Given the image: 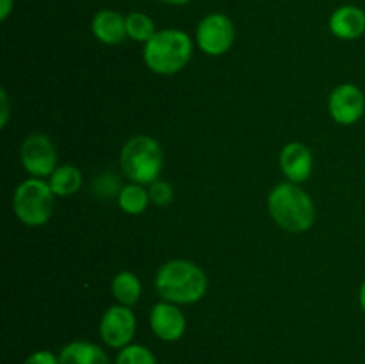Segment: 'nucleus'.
Instances as JSON below:
<instances>
[{
    "instance_id": "obj_21",
    "label": "nucleus",
    "mask_w": 365,
    "mask_h": 364,
    "mask_svg": "<svg viewBox=\"0 0 365 364\" xmlns=\"http://www.w3.org/2000/svg\"><path fill=\"white\" fill-rule=\"evenodd\" d=\"M21 364H59V355L50 350H36L31 355L25 357Z\"/></svg>"
},
{
    "instance_id": "obj_20",
    "label": "nucleus",
    "mask_w": 365,
    "mask_h": 364,
    "mask_svg": "<svg viewBox=\"0 0 365 364\" xmlns=\"http://www.w3.org/2000/svg\"><path fill=\"white\" fill-rule=\"evenodd\" d=\"M148 193L152 203L159 207H164L173 202V188L166 181H160V178H157L155 182L148 186Z\"/></svg>"
},
{
    "instance_id": "obj_14",
    "label": "nucleus",
    "mask_w": 365,
    "mask_h": 364,
    "mask_svg": "<svg viewBox=\"0 0 365 364\" xmlns=\"http://www.w3.org/2000/svg\"><path fill=\"white\" fill-rule=\"evenodd\" d=\"M59 364H110V360L100 345L77 339L61 348Z\"/></svg>"
},
{
    "instance_id": "obj_4",
    "label": "nucleus",
    "mask_w": 365,
    "mask_h": 364,
    "mask_svg": "<svg viewBox=\"0 0 365 364\" xmlns=\"http://www.w3.org/2000/svg\"><path fill=\"white\" fill-rule=\"evenodd\" d=\"M120 166L130 182L150 186L159 178L164 166L163 146L148 134L132 136L120 152Z\"/></svg>"
},
{
    "instance_id": "obj_11",
    "label": "nucleus",
    "mask_w": 365,
    "mask_h": 364,
    "mask_svg": "<svg viewBox=\"0 0 365 364\" xmlns=\"http://www.w3.org/2000/svg\"><path fill=\"white\" fill-rule=\"evenodd\" d=\"M278 164L289 182L302 184L309 181L314 170V156L307 145L299 141H291L280 150Z\"/></svg>"
},
{
    "instance_id": "obj_18",
    "label": "nucleus",
    "mask_w": 365,
    "mask_h": 364,
    "mask_svg": "<svg viewBox=\"0 0 365 364\" xmlns=\"http://www.w3.org/2000/svg\"><path fill=\"white\" fill-rule=\"evenodd\" d=\"M157 27L152 16L141 11H132L127 14V36L135 43H148L155 36Z\"/></svg>"
},
{
    "instance_id": "obj_3",
    "label": "nucleus",
    "mask_w": 365,
    "mask_h": 364,
    "mask_svg": "<svg viewBox=\"0 0 365 364\" xmlns=\"http://www.w3.org/2000/svg\"><path fill=\"white\" fill-rule=\"evenodd\" d=\"M195 45L187 32L180 29H160L143 45V59L150 71L163 77L177 75L191 61Z\"/></svg>"
},
{
    "instance_id": "obj_6",
    "label": "nucleus",
    "mask_w": 365,
    "mask_h": 364,
    "mask_svg": "<svg viewBox=\"0 0 365 364\" xmlns=\"http://www.w3.org/2000/svg\"><path fill=\"white\" fill-rule=\"evenodd\" d=\"M235 41L234 21L223 13H210L196 27V45L205 56L220 57L232 49Z\"/></svg>"
},
{
    "instance_id": "obj_15",
    "label": "nucleus",
    "mask_w": 365,
    "mask_h": 364,
    "mask_svg": "<svg viewBox=\"0 0 365 364\" xmlns=\"http://www.w3.org/2000/svg\"><path fill=\"white\" fill-rule=\"evenodd\" d=\"M110 293H113L114 300L121 305H135L143 295L141 278L132 271H120L110 280Z\"/></svg>"
},
{
    "instance_id": "obj_7",
    "label": "nucleus",
    "mask_w": 365,
    "mask_h": 364,
    "mask_svg": "<svg viewBox=\"0 0 365 364\" xmlns=\"http://www.w3.org/2000/svg\"><path fill=\"white\" fill-rule=\"evenodd\" d=\"M20 161L31 177L46 178L59 166V156L52 139L41 132L29 134L20 146Z\"/></svg>"
},
{
    "instance_id": "obj_23",
    "label": "nucleus",
    "mask_w": 365,
    "mask_h": 364,
    "mask_svg": "<svg viewBox=\"0 0 365 364\" xmlns=\"http://www.w3.org/2000/svg\"><path fill=\"white\" fill-rule=\"evenodd\" d=\"M14 9V0H0V20L6 21Z\"/></svg>"
},
{
    "instance_id": "obj_8",
    "label": "nucleus",
    "mask_w": 365,
    "mask_h": 364,
    "mask_svg": "<svg viewBox=\"0 0 365 364\" xmlns=\"http://www.w3.org/2000/svg\"><path fill=\"white\" fill-rule=\"evenodd\" d=\"M138 328V318L128 305L114 303L103 310L100 318V339L113 350H121L132 343Z\"/></svg>"
},
{
    "instance_id": "obj_1",
    "label": "nucleus",
    "mask_w": 365,
    "mask_h": 364,
    "mask_svg": "<svg viewBox=\"0 0 365 364\" xmlns=\"http://www.w3.org/2000/svg\"><path fill=\"white\" fill-rule=\"evenodd\" d=\"M155 291L164 302L192 305L205 296L209 278L203 268L187 259H171L155 273Z\"/></svg>"
},
{
    "instance_id": "obj_10",
    "label": "nucleus",
    "mask_w": 365,
    "mask_h": 364,
    "mask_svg": "<svg viewBox=\"0 0 365 364\" xmlns=\"http://www.w3.org/2000/svg\"><path fill=\"white\" fill-rule=\"evenodd\" d=\"M148 321L153 335L164 343H177L187 328V320H185V314L180 305L164 302V300L152 307Z\"/></svg>"
},
{
    "instance_id": "obj_9",
    "label": "nucleus",
    "mask_w": 365,
    "mask_h": 364,
    "mask_svg": "<svg viewBox=\"0 0 365 364\" xmlns=\"http://www.w3.org/2000/svg\"><path fill=\"white\" fill-rule=\"evenodd\" d=\"M328 113L339 125H355L365 113V93L356 84L342 82L328 96Z\"/></svg>"
},
{
    "instance_id": "obj_2",
    "label": "nucleus",
    "mask_w": 365,
    "mask_h": 364,
    "mask_svg": "<svg viewBox=\"0 0 365 364\" xmlns=\"http://www.w3.org/2000/svg\"><path fill=\"white\" fill-rule=\"evenodd\" d=\"M267 211L274 223L292 234L312 228L316 221V206L305 189L294 182H280L267 195Z\"/></svg>"
},
{
    "instance_id": "obj_19",
    "label": "nucleus",
    "mask_w": 365,
    "mask_h": 364,
    "mask_svg": "<svg viewBox=\"0 0 365 364\" xmlns=\"http://www.w3.org/2000/svg\"><path fill=\"white\" fill-rule=\"evenodd\" d=\"M114 364H157V359L150 348L138 343H130L125 348L118 350Z\"/></svg>"
},
{
    "instance_id": "obj_12",
    "label": "nucleus",
    "mask_w": 365,
    "mask_h": 364,
    "mask_svg": "<svg viewBox=\"0 0 365 364\" xmlns=\"http://www.w3.org/2000/svg\"><path fill=\"white\" fill-rule=\"evenodd\" d=\"M328 27L335 38L342 41L359 39L365 32V11L359 6H341L331 13Z\"/></svg>"
},
{
    "instance_id": "obj_17",
    "label": "nucleus",
    "mask_w": 365,
    "mask_h": 364,
    "mask_svg": "<svg viewBox=\"0 0 365 364\" xmlns=\"http://www.w3.org/2000/svg\"><path fill=\"white\" fill-rule=\"evenodd\" d=\"M148 188L138 182H128L118 193V206L128 216H138L143 214L150 206Z\"/></svg>"
},
{
    "instance_id": "obj_16",
    "label": "nucleus",
    "mask_w": 365,
    "mask_h": 364,
    "mask_svg": "<svg viewBox=\"0 0 365 364\" xmlns=\"http://www.w3.org/2000/svg\"><path fill=\"white\" fill-rule=\"evenodd\" d=\"M48 184L56 196H71L84 184L82 171L73 164H59L48 177Z\"/></svg>"
},
{
    "instance_id": "obj_13",
    "label": "nucleus",
    "mask_w": 365,
    "mask_h": 364,
    "mask_svg": "<svg viewBox=\"0 0 365 364\" xmlns=\"http://www.w3.org/2000/svg\"><path fill=\"white\" fill-rule=\"evenodd\" d=\"M91 32L103 45H120L127 36V16L114 9H100L91 20Z\"/></svg>"
},
{
    "instance_id": "obj_25",
    "label": "nucleus",
    "mask_w": 365,
    "mask_h": 364,
    "mask_svg": "<svg viewBox=\"0 0 365 364\" xmlns=\"http://www.w3.org/2000/svg\"><path fill=\"white\" fill-rule=\"evenodd\" d=\"M160 2L168 4V6H185L189 0H160Z\"/></svg>"
},
{
    "instance_id": "obj_5",
    "label": "nucleus",
    "mask_w": 365,
    "mask_h": 364,
    "mask_svg": "<svg viewBox=\"0 0 365 364\" xmlns=\"http://www.w3.org/2000/svg\"><path fill=\"white\" fill-rule=\"evenodd\" d=\"M56 209V193L45 178H25L13 195L14 216L27 227H43L48 223Z\"/></svg>"
},
{
    "instance_id": "obj_24",
    "label": "nucleus",
    "mask_w": 365,
    "mask_h": 364,
    "mask_svg": "<svg viewBox=\"0 0 365 364\" xmlns=\"http://www.w3.org/2000/svg\"><path fill=\"white\" fill-rule=\"evenodd\" d=\"M359 303H360V309H362V313L365 314V278L362 284H360V289H359Z\"/></svg>"
},
{
    "instance_id": "obj_22",
    "label": "nucleus",
    "mask_w": 365,
    "mask_h": 364,
    "mask_svg": "<svg viewBox=\"0 0 365 364\" xmlns=\"http://www.w3.org/2000/svg\"><path fill=\"white\" fill-rule=\"evenodd\" d=\"M7 120H9V96L6 89H2L0 91V125L6 127Z\"/></svg>"
}]
</instances>
